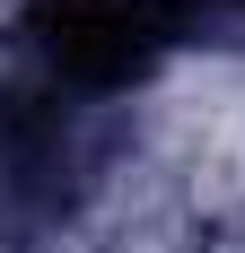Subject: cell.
I'll use <instances>...</instances> for the list:
<instances>
[{"label": "cell", "mask_w": 245, "mask_h": 253, "mask_svg": "<svg viewBox=\"0 0 245 253\" xmlns=\"http://www.w3.org/2000/svg\"><path fill=\"white\" fill-rule=\"evenodd\" d=\"M26 26L53 52V70L79 79V87H122V79H140L175 44L167 0H35Z\"/></svg>", "instance_id": "6da1fadb"}]
</instances>
